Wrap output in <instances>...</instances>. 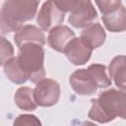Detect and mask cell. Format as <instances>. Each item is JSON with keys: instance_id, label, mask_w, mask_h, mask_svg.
I'll list each match as a JSON object with an SVG mask.
<instances>
[{"instance_id": "cell-8", "label": "cell", "mask_w": 126, "mask_h": 126, "mask_svg": "<svg viewBox=\"0 0 126 126\" xmlns=\"http://www.w3.org/2000/svg\"><path fill=\"white\" fill-rule=\"evenodd\" d=\"M93 50L81 37H74L67 44L64 54L74 65H84L90 60Z\"/></svg>"}, {"instance_id": "cell-6", "label": "cell", "mask_w": 126, "mask_h": 126, "mask_svg": "<svg viewBox=\"0 0 126 126\" xmlns=\"http://www.w3.org/2000/svg\"><path fill=\"white\" fill-rule=\"evenodd\" d=\"M65 13L56 5L54 1H46L42 4L36 22L40 29L45 32H50L52 29L61 26L64 21Z\"/></svg>"}, {"instance_id": "cell-10", "label": "cell", "mask_w": 126, "mask_h": 126, "mask_svg": "<svg viewBox=\"0 0 126 126\" xmlns=\"http://www.w3.org/2000/svg\"><path fill=\"white\" fill-rule=\"evenodd\" d=\"M75 37V32L67 26H58L52 29L47 37V41L49 46L57 51L64 52L67 44Z\"/></svg>"}, {"instance_id": "cell-17", "label": "cell", "mask_w": 126, "mask_h": 126, "mask_svg": "<svg viewBox=\"0 0 126 126\" xmlns=\"http://www.w3.org/2000/svg\"><path fill=\"white\" fill-rule=\"evenodd\" d=\"M13 126H42L39 118L32 114H21L13 123Z\"/></svg>"}, {"instance_id": "cell-4", "label": "cell", "mask_w": 126, "mask_h": 126, "mask_svg": "<svg viewBox=\"0 0 126 126\" xmlns=\"http://www.w3.org/2000/svg\"><path fill=\"white\" fill-rule=\"evenodd\" d=\"M33 97L39 106H52L59 100L60 85L53 79L44 78L36 84L33 90Z\"/></svg>"}, {"instance_id": "cell-12", "label": "cell", "mask_w": 126, "mask_h": 126, "mask_svg": "<svg viewBox=\"0 0 126 126\" xmlns=\"http://www.w3.org/2000/svg\"><path fill=\"white\" fill-rule=\"evenodd\" d=\"M105 28L111 32H122L126 31V8L121 5L118 9L102 15Z\"/></svg>"}, {"instance_id": "cell-18", "label": "cell", "mask_w": 126, "mask_h": 126, "mask_svg": "<svg viewBox=\"0 0 126 126\" xmlns=\"http://www.w3.org/2000/svg\"><path fill=\"white\" fill-rule=\"evenodd\" d=\"M14 58V48L12 44L4 37H1V64L2 66Z\"/></svg>"}, {"instance_id": "cell-14", "label": "cell", "mask_w": 126, "mask_h": 126, "mask_svg": "<svg viewBox=\"0 0 126 126\" xmlns=\"http://www.w3.org/2000/svg\"><path fill=\"white\" fill-rule=\"evenodd\" d=\"M14 100L16 105L22 110L32 111L37 107V104L33 97V90L29 87L19 88L15 93Z\"/></svg>"}, {"instance_id": "cell-20", "label": "cell", "mask_w": 126, "mask_h": 126, "mask_svg": "<svg viewBox=\"0 0 126 126\" xmlns=\"http://www.w3.org/2000/svg\"><path fill=\"white\" fill-rule=\"evenodd\" d=\"M80 126H97V125L94 124V123H93V122H91V121H85Z\"/></svg>"}, {"instance_id": "cell-15", "label": "cell", "mask_w": 126, "mask_h": 126, "mask_svg": "<svg viewBox=\"0 0 126 126\" xmlns=\"http://www.w3.org/2000/svg\"><path fill=\"white\" fill-rule=\"evenodd\" d=\"M3 69L6 77L14 84H18V85L24 84L29 80L28 77L24 74V72L20 68L16 57L12 58L10 61L5 63L3 65Z\"/></svg>"}, {"instance_id": "cell-19", "label": "cell", "mask_w": 126, "mask_h": 126, "mask_svg": "<svg viewBox=\"0 0 126 126\" xmlns=\"http://www.w3.org/2000/svg\"><path fill=\"white\" fill-rule=\"evenodd\" d=\"M95 4L97 5L99 11L102 13V15H105V14H108L116 9H118L122 3L121 1H111V0H108V1H95Z\"/></svg>"}, {"instance_id": "cell-1", "label": "cell", "mask_w": 126, "mask_h": 126, "mask_svg": "<svg viewBox=\"0 0 126 126\" xmlns=\"http://www.w3.org/2000/svg\"><path fill=\"white\" fill-rule=\"evenodd\" d=\"M89 118L99 123H107L116 117L126 119V92L109 89L93 98Z\"/></svg>"}, {"instance_id": "cell-5", "label": "cell", "mask_w": 126, "mask_h": 126, "mask_svg": "<svg viewBox=\"0 0 126 126\" xmlns=\"http://www.w3.org/2000/svg\"><path fill=\"white\" fill-rule=\"evenodd\" d=\"M97 20V13L91 1L77 0L70 13L68 22L76 29L88 28Z\"/></svg>"}, {"instance_id": "cell-2", "label": "cell", "mask_w": 126, "mask_h": 126, "mask_svg": "<svg viewBox=\"0 0 126 126\" xmlns=\"http://www.w3.org/2000/svg\"><path fill=\"white\" fill-rule=\"evenodd\" d=\"M39 2L30 0H8L3 3L0 12V29L2 34L19 31L25 22L32 21L37 11Z\"/></svg>"}, {"instance_id": "cell-3", "label": "cell", "mask_w": 126, "mask_h": 126, "mask_svg": "<svg viewBox=\"0 0 126 126\" xmlns=\"http://www.w3.org/2000/svg\"><path fill=\"white\" fill-rule=\"evenodd\" d=\"M17 62L30 81L37 84L44 79V50L36 43H27L19 48Z\"/></svg>"}, {"instance_id": "cell-11", "label": "cell", "mask_w": 126, "mask_h": 126, "mask_svg": "<svg viewBox=\"0 0 126 126\" xmlns=\"http://www.w3.org/2000/svg\"><path fill=\"white\" fill-rule=\"evenodd\" d=\"M108 74L116 87L126 92V56L118 55L114 57L109 63Z\"/></svg>"}, {"instance_id": "cell-7", "label": "cell", "mask_w": 126, "mask_h": 126, "mask_svg": "<svg viewBox=\"0 0 126 126\" xmlns=\"http://www.w3.org/2000/svg\"><path fill=\"white\" fill-rule=\"evenodd\" d=\"M69 83L74 92L80 95H92L96 93L97 84L89 69L76 70L69 78Z\"/></svg>"}, {"instance_id": "cell-9", "label": "cell", "mask_w": 126, "mask_h": 126, "mask_svg": "<svg viewBox=\"0 0 126 126\" xmlns=\"http://www.w3.org/2000/svg\"><path fill=\"white\" fill-rule=\"evenodd\" d=\"M14 40L19 48L27 43H36L43 46L45 43V36L41 29L33 25H26L16 32Z\"/></svg>"}, {"instance_id": "cell-16", "label": "cell", "mask_w": 126, "mask_h": 126, "mask_svg": "<svg viewBox=\"0 0 126 126\" xmlns=\"http://www.w3.org/2000/svg\"><path fill=\"white\" fill-rule=\"evenodd\" d=\"M88 69L93 74L98 89H103L111 86V79L107 76L106 67L102 64H92Z\"/></svg>"}, {"instance_id": "cell-13", "label": "cell", "mask_w": 126, "mask_h": 126, "mask_svg": "<svg viewBox=\"0 0 126 126\" xmlns=\"http://www.w3.org/2000/svg\"><path fill=\"white\" fill-rule=\"evenodd\" d=\"M91 48L94 49L101 46L106 38V33L102 26L98 23H94L90 27L83 30L80 36Z\"/></svg>"}]
</instances>
